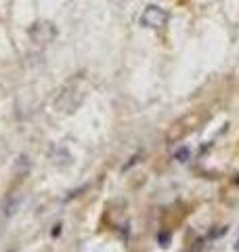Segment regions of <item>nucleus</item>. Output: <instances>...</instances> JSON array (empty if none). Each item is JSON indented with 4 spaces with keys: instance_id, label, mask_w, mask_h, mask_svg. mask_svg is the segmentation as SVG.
<instances>
[{
    "instance_id": "nucleus-5",
    "label": "nucleus",
    "mask_w": 239,
    "mask_h": 252,
    "mask_svg": "<svg viewBox=\"0 0 239 252\" xmlns=\"http://www.w3.org/2000/svg\"><path fill=\"white\" fill-rule=\"evenodd\" d=\"M17 206H19V198L15 200V202H9V204H6V208H4V215H6V217L15 215V212H17Z\"/></svg>"
},
{
    "instance_id": "nucleus-2",
    "label": "nucleus",
    "mask_w": 239,
    "mask_h": 252,
    "mask_svg": "<svg viewBox=\"0 0 239 252\" xmlns=\"http://www.w3.org/2000/svg\"><path fill=\"white\" fill-rule=\"evenodd\" d=\"M55 36H57V30H55L51 21H36L30 28V38L36 44H49L55 40Z\"/></svg>"
},
{
    "instance_id": "nucleus-1",
    "label": "nucleus",
    "mask_w": 239,
    "mask_h": 252,
    "mask_svg": "<svg viewBox=\"0 0 239 252\" xmlns=\"http://www.w3.org/2000/svg\"><path fill=\"white\" fill-rule=\"evenodd\" d=\"M84 99V89H82V80L80 78H74V80H69L65 86L61 89V93L57 94V99H55V112L61 114V116H67L71 114L74 109L82 103Z\"/></svg>"
},
{
    "instance_id": "nucleus-4",
    "label": "nucleus",
    "mask_w": 239,
    "mask_h": 252,
    "mask_svg": "<svg viewBox=\"0 0 239 252\" xmlns=\"http://www.w3.org/2000/svg\"><path fill=\"white\" fill-rule=\"evenodd\" d=\"M189 156H191V152H189V149H187V147H180V149H179V152H177V154H174V158H177V160H179V162H187V160H189Z\"/></svg>"
},
{
    "instance_id": "nucleus-3",
    "label": "nucleus",
    "mask_w": 239,
    "mask_h": 252,
    "mask_svg": "<svg viewBox=\"0 0 239 252\" xmlns=\"http://www.w3.org/2000/svg\"><path fill=\"white\" fill-rule=\"evenodd\" d=\"M166 21H168V13H166L164 9H159V6H155V4H149L141 15V23L143 26H147V28H151V30L164 28Z\"/></svg>"
},
{
    "instance_id": "nucleus-7",
    "label": "nucleus",
    "mask_w": 239,
    "mask_h": 252,
    "mask_svg": "<svg viewBox=\"0 0 239 252\" xmlns=\"http://www.w3.org/2000/svg\"><path fill=\"white\" fill-rule=\"evenodd\" d=\"M59 233H61V225H55V229H53V238H57Z\"/></svg>"
},
{
    "instance_id": "nucleus-6",
    "label": "nucleus",
    "mask_w": 239,
    "mask_h": 252,
    "mask_svg": "<svg viewBox=\"0 0 239 252\" xmlns=\"http://www.w3.org/2000/svg\"><path fill=\"white\" fill-rule=\"evenodd\" d=\"M168 240H170V235L168 233H159V246H168Z\"/></svg>"
}]
</instances>
